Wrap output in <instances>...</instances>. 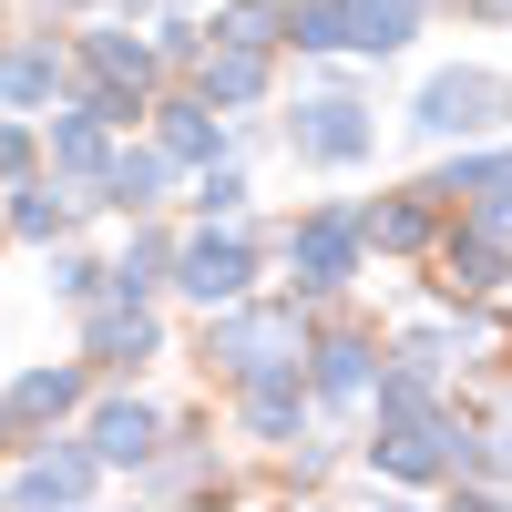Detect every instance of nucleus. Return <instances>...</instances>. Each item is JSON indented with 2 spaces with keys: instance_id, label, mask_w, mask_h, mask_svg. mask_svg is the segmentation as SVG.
<instances>
[{
  "instance_id": "1",
  "label": "nucleus",
  "mask_w": 512,
  "mask_h": 512,
  "mask_svg": "<svg viewBox=\"0 0 512 512\" xmlns=\"http://www.w3.org/2000/svg\"><path fill=\"white\" fill-rule=\"evenodd\" d=\"M492 123H512V82H502V72H482V62L431 72V82H420V103H410V134H420V144L492 134Z\"/></svg>"
},
{
  "instance_id": "2",
  "label": "nucleus",
  "mask_w": 512,
  "mask_h": 512,
  "mask_svg": "<svg viewBox=\"0 0 512 512\" xmlns=\"http://www.w3.org/2000/svg\"><path fill=\"white\" fill-rule=\"evenodd\" d=\"M205 359L246 390V379H267V369H297L308 349H297V318L287 308H246V297H236L226 318H205Z\"/></svg>"
},
{
  "instance_id": "3",
  "label": "nucleus",
  "mask_w": 512,
  "mask_h": 512,
  "mask_svg": "<svg viewBox=\"0 0 512 512\" xmlns=\"http://www.w3.org/2000/svg\"><path fill=\"white\" fill-rule=\"evenodd\" d=\"M287 144H297V164H318V175H338V164H369L379 123H369V103H359V93H318V103H297Z\"/></svg>"
},
{
  "instance_id": "4",
  "label": "nucleus",
  "mask_w": 512,
  "mask_h": 512,
  "mask_svg": "<svg viewBox=\"0 0 512 512\" xmlns=\"http://www.w3.org/2000/svg\"><path fill=\"white\" fill-rule=\"evenodd\" d=\"M359 246H369V226L349 216V205H318V216H297L287 267H297V287H308V297H328L338 277H359Z\"/></svg>"
},
{
  "instance_id": "5",
  "label": "nucleus",
  "mask_w": 512,
  "mask_h": 512,
  "mask_svg": "<svg viewBox=\"0 0 512 512\" xmlns=\"http://www.w3.org/2000/svg\"><path fill=\"white\" fill-rule=\"evenodd\" d=\"M175 287L195 297V308H236V297L256 287V246H246V236H195V246L175 256Z\"/></svg>"
},
{
  "instance_id": "6",
  "label": "nucleus",
  "mask_w": 512,
  "mask_h": 512,
  "mask_svg": "<svg viewBox=\"0 0 512 512\" xmlns=\"http://www.w3.org/2000/svg\"><path fill=\"white\" fill-rule=\"evenodd\" d=\"M82 441L103 451V472H144V461L164 451V420H154V400H103Z\"/></svg>"
},
{
  "instance_id": "7",
  "label": "nucleus",
  "mask_w": 512,
  "mask_h": 512,
  "mask_svg": "<svg viewBox=\"0 0 512 512\" xmlns=\"http://www.w3.org/2000/svg\"><path fill=\"white\" fill-rule=\"evenodd\" d=\"M82 349H93L103 369H144V359L164 349V328H154V308H144V297H113V308H93Z\"/></svg>"
},
{
  "instance_id": "8",
  "label": "nucleus",
  "mask_w": 512,
  "mask_h": 512,
  "mask_svg": "<svg viewBox=\"0 0 512 512\" xmlns=\"http://www.w3.org/2000/svg\"><path fill=\"white\" fill-rule=\"evenodd\" d=\"M103 482V451L82 441V451H31L21 472H11V502H82Z\"/></svg>"
},
{
  "instance_id": "9",
  "label": "nucleus",
  "mask_w": 512,
  "mask_h": 512,
  "mask_svg": "<svg viewBox=\"0 0 512 512\" xmlns=\"http://www.w3.org/2000/svg\"><path fill=\"white\" fill-rule=\"evenodd\" d=\"M308 390H318V379H297V369L246 379V431L256 441H297V431H308Z\"/></svg>"
},
{
  "instance_id": "10",
  "label": "nucleus",
  "mask_w": 512,
  "mask_h": 512,
  "mask_svg": "<svg viewBox=\"0 0 512 512\" xmlns=\"http://www.w3.org/2000/svg\"><path fill=\"white\" fill-rule=\"evenodd\" d=\"M52 93H62V52L52 41H11V52H0V113H31Z\"/></svg>"
},
{
  "instance_id": "11",
  "label": "nucleus",
  "mask_w": 512,
  "mask_h": 512,
  "mask_svg": "<svg viewBox=\"0 0 512 512\" xmlns=\"http://www.w3.org/2000/svg\"><path fill=\"white\" fill-rule=\"evenodd\" d=\"M0 410H11V441H21L31 420H62V410H82V369H21Z\"/></svg>"
},
{
  "instance_id": "12",
  "label": "nucleus",
  "mask_w": 512,
  "mask_h": 512,
  "mask_svg": "<svg viewBox=\"0 0 512 512\" xmlns=\"http://www.w3.org/2000/svg\"><path fill=\"white\" fill-rule=\"evenodd\" d=\"M195 93L205 103H256V93H267V52H256V41H216L205 72H195Z\"/></svg>"
},
{
  "instance_id": "13",
  "label": "nucleus",
  "mask_w": 512,
  "mask_h": 512,
  "mask_svg": "<svg viewBox=\"0 0 512 512\" xmlns=\"http://www.w3.org/2000/svg\"><path fill=\"white\" fill-rule=\"evenodd\" d=\"M103 134H113V123H103L93 103H82V113H62V123H52V164H62L72 185H103V175H113V154H103Z\"/></svg>"
},
{
  "instance_id": "14",
  "label": "nucleus",
  "mask_w": 512,
  "mask_h": 512,
  "mask_svg": "<svg viewBox=\"0 0 512 512\" xmlns=\"http://www.w3.org/2000/svg\"><path fill=\"white\" fill-rule=\"evenodd\" d=\"M431 216H441V195H431V185H410V195H390V205H369L359 226H369L379 256H410L420 236H431Z\"/></svg>"
},
{
  "instance_id": "15",
  "label": "nucleus",
  "mask_w": 512,
  "mask_h": 512,
  "mask_svg": "<svg viewBox=\"0 0 512 512\" xmlns=\"http://www.w3.org/2000/svg\"><path fill=\"white\" fill-rule=\"evenodd\" d=\"M318 400H369L379 390V359H369V338H318Z\"/></svg>"
},
{
  "instance_id": "16",
  "label": "nucleus",
  "mask_w": 512,
  "mask_h": 512,
  "mask_svg": "<svg viewBox=\"0 0 512 512\" xmlns=\"http://www.w3.org/2000/svg\"><path fill=\"white\" fill-rule=\"evenodd\" d=\"M82 205H93V195H62V185H21V205H11V236H21V246H62Z\"/></svg>"
},
{
  "instance_id": "17",
  "label": "nucleus",
  "mask_w": 512,
  "mask_h": 512,
  "mask_svg": "<svg viewBox=\"0 0 512 512\" xmlns=\"http://www.w3.org/2000/svg\"><path fill=\"white\" fill-rule=\"evenodd\" d=\"M441 287H451V297L502 287V236H482V226H472V236H451V246H441Z\"/></svg>"
},
{
  "instance_id": "18",
  "label": "nucleus",
  "mask_w": 512,
  "mask_h": 512,
  "mask_svg": "<svg viewBox=\"0 0 512 512\" xmlns=\"http://www.w3.org/2000/svg\"><path fill=\"white\" fill-rule=\"evenodd\" d=\"M164 175H175V154H113V175H103V205L144 216V205H164Z\"/></svg>"
},
{
  "instance_id": "19",
  "label": "nucleus",
  "mask_w": 512,
  "mask_h": 512,
  "mask_svg": "<svg viewBox=\"0 0 512 512\" xmlns=\"http://www.w3.org/2000/svg\"><path fill=\"white\" fill-rule=\"evenodd\" d=\"M164 154L175 164H216V103H164Z\"/></svg>"
},
{
  "instance_id": "20",
  "label": "nucleus",
  "mask_w": 512,
  "mask_h": 512,
  "mask_svg": "<svg viewBox=\"0 0 512 512\" xmlns=\"http://www.w3.org/2000/svg\"><path fill=\"white\" fill-rule=\"evenodd\" d=\"M82 62H93L103 82H134V93H144V82H154V41H123V31H93V41H82Z\"/></svg>"
},
{
  "instance_id": "21",
  "label": "nucleus",
  "mask_w": 512,
  "mask_h": 512,
  "mask_svg": "<svg viewBox=\"0 0 512 512\" xmlns=\"http://www.w3.org/2000/svg\"><path fill=\"white\" fill-rule=\"evenodd\" d=\"M164 277H175V246H164V236L144 226L134 246H123V267H113V297H154Z\"/></svg>"
},
{
  "instance_id": "22",
  "label": "nucleus",
  "mask_w": 512,
  "mask_h": 512,
  "mask_svg": "<svg viewBox=\"0 0 512 512\" xmlns=\"http://www.w3.org/2000/svg\"><path fill=\"white\" fill-rule=\"evenodd\" d=\"M216 41H256V52H267V41H287V0H236V11L216 21Z\"/></svg>"
},
{
  "instance_id": "23",
  "label": "nucleus",
  "mask_w": 512,
  "mask_h": 512,
  "mask_svg": "<svg viewBox=\"0 0 512 512\" xmlns=\"http://www.w3.org/2000/svg\"><path fill=\"white\" fill-rule=\"evenodd\" d=\"M103 277H113V267H93V256H62V267H52V287H62V297H82V308L103 297Z\"/></svg>"
},
{
  "instance_id": "24",
  "label": "nucleus",
  "mask_w": 512,
  "mask_h": 512,
  "mask_svg": "<svg viewBox=\"0 0 512 512\" xmlns=\"http://www.w3.org/2000/svg\"><path fill=\"white\" fill-rule=\"evenodd\" d=\"M195 205H205V216H236V205H246V175H216V164H205V185H195Z\"/></svg>"
},
{
  "instance_id": "25",
  "label": "nucleus",
  "mask_w": 512,
  "mask_h": 512,
  "mask_svg": "<svg viewBox=\"0 0 512 512\" xmlns=\"http://www.w3.org/2000/svg\"><path fill=\"white\" fill-rule=\"evenodd\" d=\"M154 62H205V31H195V21H164V31H154Z\"/></svg>"
},
{
  "instance_id": "26",
  "label": "nucleus",
  "mask_w": 512,
  "mask_h": 512,
  "mask_svg": "<svg viewBox=\"0 0 512 512\" xmlns=\"http://www.w3.org/2000/svg\"><path fill=\"white\" fill-rule=\"evenodd\" d=\"M21 164H31V123H21V113H0V185H11Z\"/></svg>"
},
{
  "instance_id": "27",
  "label": "nucleus",
  "mask_w": 512,
  "mask_h": 512,
  "mask_svg": "<svg viewBox=\"0 0 512 512\" xmlns=\"http://www.w3.org/2000/svg\"><path fill=\"white\" fill-rule=\"evenodd\" d=\"M472 11H482V21H512V0H472Z\"/></svg>"
},
{
  "instance_id": "28",
  "label": "nucleus",
  "mask_w": 512,
  "mask_h": 512,
  "mask_svg": "<svg viewBox=\"0 0 512 512\" xmlns=\"http://www.w3.org/2000/svg\"><path fill=\"white\" fill-rule=\"evenodd\" d=\"M0 441H11V410H0Z\"/></svg>"
},
{
  "instance_id": "29",
  "label": "nucleus",
  "mask_w": 512,
  "mask_h": 512,
  "mask_svg": "<svg viewBox=\"0 0 512 512\" xmlns=\"http://www.w3.org/2000/svg\"><path fill=\"white\" fill-rule=\"evenodd\" d=\"M134 11H154V0H134Z\"/></svg>"
}]
</instances>
